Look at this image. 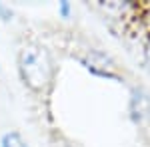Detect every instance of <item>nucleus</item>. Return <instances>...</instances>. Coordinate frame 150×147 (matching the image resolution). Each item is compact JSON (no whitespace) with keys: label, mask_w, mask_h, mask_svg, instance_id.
<instances>
[{"label":"nucleus","mask_w":150,"mask_h":147,"mask_svg":"<svg viewBox=\"0 0 150 147\" xmlns=\"http://www.w3.org/2000/svg\"><path fill=\"white\" fill-rule=\"evenodd\" d=\"M16 74L32 93L44 95L54 88L58 68L52 52L38 40H24L16 50Z\"/></svg>","instance_id":"f257e3e1"},{"label":"nucleus","mask_w":150,"mask_h":147,"mask_svg":"<svg viewBox=\"0 0 150 147\" xmlns=\"http://www.w3.org/2000/svg\"><path fill=\"white\" fill-rule=\"evenodd\" d=\"M74 60L80 64V68L84 72H88L92 78L106 79V82H114V84H122L126 82L124 72L118 66V62L114 60L112 54H108L102 48H84L82 52H78Z\"/></svg>","instance_id":"f03ea898"},{"label":"nucleus","mask_w":150,"mask_h":147,"mask_svg":"<svg viewBox=\"0 0 150 147\" xmlns=\"http://www.w3.org/2000/svg\"><path fill=\"white\" fill-rule=\"evenodd\" d=\"M128 119L134 127H148L150 125V91L144 86H130L126 102Z\"/></svg>","instance_id":"7ed1b4c3"},{"label":"nucleus","mask_w":150,"mask_h":147,"mask_svg":"<svg viewBox=\"0 0 150 147\" xmlns=\"http://www.w3.org/2000/svg\"><path fill=\"white\" fill-rule=\"evenodd\" d=\"M98 8L108 16H114L118 22H130L140 14V4L136 2H98Z\"/></svg>","instance_id":"20e7f679"},{"label":"nucleus","mask_w":150,"mask_h":147,"mask_svg":"<svg viewBox=\"0 0 150 147\" xmlns=\"http://www.w3.org/2000/svg\"><path fill=\"white\" fill-rule=\"evenodd\" d=\"M0 147H30L18 129H8L0 135Z\"/></svg>","instance_id":"39448f33"},{"label":"nucleus","mask_w":150,"mask_h":147,"mask_svg":"<svg viewBox=\"0 0 150 147\" xmlns=\"http://www.w3.org/2000/svg\"><path fill=\"white\" fill-rule=\"evenodd\" d=\"M56 14L60 20H70L72 16H74V6H72V2H68V0H62V2H58L56 4Z\"/></svg>","instance_id":"423d86ee"},{"label":"nucleus","mask_w":150,"mask_h":147,"mask_svg":"<svg viewBox=\"0 0 150 147\" xmlns=\"http://www.w3.org/2000/svg\"><path fill=\"white\" fill-rule=\"evenodd\" d=\"M14 16H16V12H14V8H12L10 4L0 2V22L10 24V22H14Z\"/></svg>","instance_id":"0eeeda50"},{"label":"nucleus","mask_w":150,"mask_h":147,"mask_svg":"<svg viewBox=\"0 0 150 147\" xmlns=\"http://www.w3.org/2000/svg\"><path fill=\"white\" fill-rule=\"evenodd\" d=\"M142 64L150 72V30L146 34V38H144V42H142Z\"/></svg>","instance_id":"6e6552de"},{"label":"nucleus","mask_w":150,"mask_h":147,"mask_svg":"<svg viewBox=\"0 0 150 147\" xmlns=\"http://www.w3.org/2000/svg\"><path fill=\"white\" fill-rule=\"evenodd\" d=\"M62 147H76V145H72V143H66V145H62Z\"/></svg>","instance_id":"1a4fd4ad"}]
</instances>
